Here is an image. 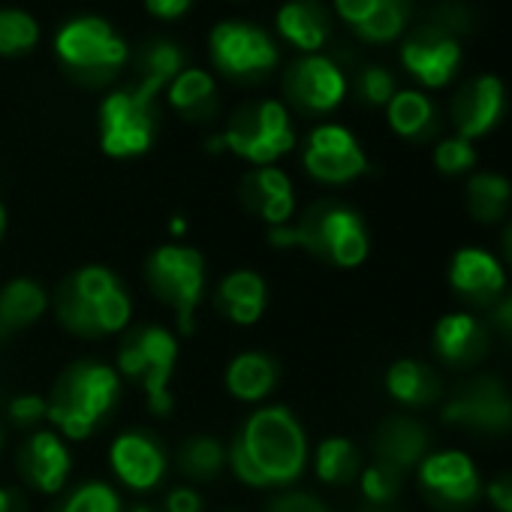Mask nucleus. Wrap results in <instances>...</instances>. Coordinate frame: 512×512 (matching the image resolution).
<instances>
[{"mask_svg": "<svg viewBox=\"0 0 512 512\" xmlns=\"http://www.w3.org/2000/svg\"><path fill=\"white\" fill-rule=\"evenodd\" d=\"M190 7V0H148V10L160 19H178Z\"/></svg>", "mask_w": 512, "mask_h": 512, "instance_id": "obj_46", "label": "nucleus"}, {"mask_svg": "<svg viewBox=\"0 0 512 512\" xmlns=\"http://www.w3.org/2000/svg\"><path fill=\"white\" fill-rule=\"evenodd\" d=\"M290 97L314 112H329L344 100L347 82L329 58H305L287 76Z\"/></svg>", "mask_w": 512, "mask_h": 512, "instance_id": "obj_14", "label": "nucleus"}, {"mask_svg": "<svg viewBox=\"0 0 512 512\" xmlns=\"http://www.w3.org/2000/svg\"><path fill=\"white\" fill-rule=\"evenodd\" d=\"M272 241L278 247H302L341 269H356L368 256V232L362 217L341 205H320L299 226H275Z\"/></svg>", "mask_w": 512, "mask_h": 512, "instance_id": "obj_2", "label": "nucleus"}, {"mask_svg": "<svg viewBox=\"0 0 512 512\" xmlns=\"http://www.w3.org/2000/svg\"><path fill=\"white\" fill-rule=\"evenodd\" d=\"M22 470L40 491H61L70 473V452L55 434H34L22 452Z\"/></svg>", "mask_w": 512, "mask_h": 512, "instance_id": "obj_21", "label": "nucleus"}, {"mask_svg": "<svg viewBox=\"0 0 512 512\" xmlns=\"http://www.w3.org/2000/svg\"><path fill=\"white\" fill-rule=\"evenodd\" d=\"M386 389L395 401L407 404V407H422L431 404L434 398H440V380L437 374L413 359H401L389 368L386 374Z\"/></svg>", "mask_w": 512, "mask_h": 512, "instance_id": "obj_23", "label": "nucleus"}, {"mask_svg": "<svg viewBox=\"0 0 512 512\" xmlns=\"http://www.w3.org/2000/svg\"><path fill=\"white\" fill-rule=\"evenodd\" d=\"M226 461V452L223 446L214 440V437H190L181 452H178V467L190 476V479H211L220 473Z\"/></svg>", "mask_w": 512, "mask_h": 512, "instance_id": "obj_30", "label": "nucleus"}, {"mask_svg": "<svg viewBox=\"0 0 512 512\" xmlns=\"http://www.w3.org/2000/svg\"><path fill=\"white\" fill-rule=\"evenodd\" d=\"M419 482L431 506L443 512H461L479 497V473L473 461L458 449L425 455L419 464Z\"/></svg>", "mask_w": 512, "mask_h": 512, "instance_id": "obj_7", "label": "nucleus"}, {"mask_svg": "<svg viewBox=\"0 0 512 512\" xmlns=\"http://www.w3.org/2000/svg\"><path fill=\"white\" fill-rule=\"evenodd\" d=\"M46 293L40 284L22 278L0 293V329H22L43 317Z\"/></svg>", "mask_w": 512, "mask_h": 512, "instance_id": "obj_26", "label": "nucleus"}, {"mask_svg": "<svg viewBox=\"0 0 512 512\" xmlns=\"http://www.w3.org/2000/svg\"><path fill=\"white\" fill-rule=\"evenodd\" d=\"M178 67H181V52L175 49V46H169V43H157L151 52H148V76H145V82L133 91L142 103H151L154 100V94L178 73Z\"/></svg>", "mask_w": 512, "mask_h": 512, "instance_id": "obj_32", "label": "nucleus"}, {"mask_svg": "<svg viewBox=\"0 0 512 512\" xmlns=\"http://www.w3.org/2000/svg\"><path fill=\"white\" fill-rule=\"evenodd\" d=\"M449 281L461 299L473 305H494L503 296V269L488 250L464 247L452 256Z\"/></svg>", "mask_w": 512, "mask_h": 512, "instance_id": "obj_13", "label": "nucleus"}, {"mask_svg": "<svg viewBox=\"0 0 512 512\" xmlns=\"http://www.w3.org/2000/svg\"><path fill=\"white\" fill-rule=\"evenodd\" d=\"M67 287H70L76 296H82L85 302H91V305H97V302H103L106 296H112L115 290H121L118 281H115V275H112L109 269H100V266L82 269Z\"/></svg>", "mask_w": 512, "mask_h": 512, "instance_id": "obj_36", "label": "nucleus"}, {"mask_svg": "<svg viewBox=\"0 0 512 512\" xmlns=\"http://www.w3.org/2000/svg\"><path fill=\"white\" fill-rule=\"evenodd\" d=\"M293 142L296 136L290 130V115L275 100L256 109H241L223 136V145H229L238 157H247L253 163L278 160L293 148Z\"/></svg>", "mask_w": 512, "mask_h": 512, "instance_id": "obj_6", "label": "nucleus"}, {"mask_svg": "<svg viewBox=\"0 0 512 512\" xmlns=\"http://www.w3.org/2000/svg\"><path fill=\"white\" fill-rule=\"evenodd\" d=\"M244 202L260 214L263 220L275 223V226H284L296 208V199H293V184L290 178L281 172V169H260L244 178Z\"/></svg>", "mask_w": 512, "mask_h": 512, "instance_id": "obj_20", "label": "nucleus"}, {"mask_svg": "<svg viewBox=\"0 0 512 512\" xmlns=\"http://www.w3.org/2000/svg\"><path fill=\"white\" fill-rule=\"evenodd\" d=\"M503 112V85L494 76H479L476 82L464 85V91L455 97L452 121L458 127L461 139H476L488 133Z\"/></svg>", "mask_w": 512, "mask_h": 512, "instance_id": "obj_15", "label": "nucleus"}, {"mask_svg": "<svg viewBox=\"0 0 512 512\" xmlns=\"http://www.w3.org/2000/svg\"><path fill=\"white\" fill-rule=\"evenodd\" d=\"M305 166L314 178L341 184V181L362 175L368 169V160L350 130H344L338 124H326L311 133V142L305 151Z\"/></svg>", "mask_w": 512, "mask_h": 512, "instance_id": "obj_11", "label": "nucleus"}, {"mask_svg": "<svg viewBox=\"0 0 512 512\" xmlns=\"http://www.w3.org/2000/svg\"><path fill=\"white\" fill-rule=\"evenodd\" d=\"M148 281L154 293L169 308H175L178 326L184 332H193V311L202 302V290H205L202 253L193 247H178V244L157 247L148 260Z\"/></svg>", "mask_w": 512, "mask_h": 512, "instance_id": "obj_5", "label": "nucleus"}, {"mask_svg": "<svg viewBox=\"0 0 512 512\" xmlns=\"http://www.w3.org/2000/svg\"><path fill=\"white\" fill-rule=\"evenodd\" d=\"M491 326L512 341V293L500 296L494 305H491Z\"/></svg>", "mask_w": 512, "mask_h": 512, "instance_id": "obj_43", "label": "nucleus"}, {"mask_svg": "<svg viewBox=\"0 0 512 512\" xmlns=\"http://www.w3.org/2000/svg\"><path fill=\"white\" fill-rule=\"evenodd\" d=\"M0 512H28V500L19 488H0Z\"/></svg>", "mask_w": 512, "mask_h": 512, "instance_id": "obj_47", "label": "nucleus"}, {"mask_svg": "<svg viewBox=\"0 0 512 512\" xmlns=\"http://www.w3.org/2000/svg\"><path fill=\"white\" fill-rule=\"evenodd\" d=\"M40 28L28 13L19 10H0V52L13 55V52H25L37 43Z\"/></svg>", "mask_w": 512, "mask_h": 512, "instance_id": "obj_33", "label": "nucleus"}, {"mask_svg": "<svg viewBox=\"0 0 512 512\" xmlns=\"http://www.w3.org/2000/svg\"><path fill=\"white\" fill-rule=\"evenodd\" d=\"M317 476L329 485H347L359 476V452L347 437H329L317 449Z\"/></svg>", "mask_w": 512, "mask_h": 512, "instance_id": "obj_28", "label": "nucleus"}, {"mask_svg": "<svg viewBox=\"0 0 512 512\" xmlns=\"http://www.w3.org/2000/svg\"><path fill=\"white\" fill-rule=\"evenodd\" d=\"M46 413H49V404L37 395H22L10 404V416L16 425H34V422L46 419Z\"/></svg>", "mask_w": 512, "mask_h": 512, "instance_id": "obj_40", "label": "nucleus"}, {"mask_svg": "<svg viewBox=\"0 0 512 512\" xmlns=\"http://www.w3.org/2000/svg\"><path fill=\"white\" fill-rule=\"evenodd\" d=\"M359 512H392L389 506H374V503H368V506H362Z\"/></svg>", "mask_w": 512, "mask_h": 512, "instance_id": "obj_48", "label": "nucleus"}, {"mask_svg": "<svg viewBox=\"0 0 512 512\" xmlns=\"http://www.w3.org/2000/svg\"><path fill=\"white\" fill-rule=\"evenodd\" d=\"M103 151L112 157H133L151 145V103H142L133 91L106 97L100 109Z\"/></svg>", "mask_w": 512, "mask_h": 512, "instance_id": "obj_9", "label": "nucleus"}, {"mask_svg": "<svg viewBox=\"0 0 512 512\" xmlns=\"http://www.w3.org/2000/svg\"><path fill=\"white\" fill-rule=\"evenodd\" d=\"M211 52L226 73H238V76L269 70L278 61V52L263 31L235 22L217 25L211 31Z\"/></svg>", "mask_w": 512, "mask_h": 512, "instance_id": "obj_12", "label": "nucleus"}, {"mask_svg": "<svg viewBox=\"0 0 512 512\" xmlns=\"http://www.w3.org/2000/svg\"><path fill=\"white\" fill-rule=\"evenodd\" d=\"M269 512H329V509L311 494H287V497H278Z\"/></svg>", "mask_w": 512, "mask_h": 512, "instance_id": "obj_42", "label": "nucleus"}, {"mask_svg": "<svg viewBox=\"0 0 512 512\" xmlns=\"http://www.w3.org/2000/svg\"><path fill=\"white\" fill-rule=\"evenodd\" d=\"M308 458L305 431L284 407L256 410L229 449V464L244 485H284L293 482Z\"/></svg>", "mask_w": 512, "mask_h": 512, "instance_id": "obj_1", "label": "nucleus"}, {"mask_svg": "<svg viewBox=\"0 0 512 512\" xmlns=\"http://www.w3.org/2000/svg\"><path fill=\"white\" fill-rule=\"evenodd\" d=\"M112 467L124 485H130L136 491H148L163 479L166 458L151 437L124 434L112 443Z\"/></svg>", "mask_w": 512, "mask_h": 512, "instance_id": "obj_16", "label": "nucleus"}, {"mask_svg": "<svg viewBox=\"0 0 512 512\" xmlns=\"http://www.w3.org/2000/svg\"><path fill=\"white\" fill-rule=\"evenodd\" d=\"M506 256H509V263H512V226L506 232Z\"/></svg>", "mask_w": 512, "mask_h": 512, "instance_id": "obj_49", "label": "nucleus"}, {"mask_svg": "<svg viewBox=\"0 0 512 512\" xmlns=\"http://www.w3.org/2000/svg\"><path fill=\"white\" fill-rule=\"evenodd\" d=\"M443 422L470 431L500 434L512 428V398L494 377H476L464 383L443 407Z\"/></svg>", "mask_w": 512, "mask_h": 512, "instance_id": "obj_8", "label": "nucleus"}, {"mask_svg": "<svg viewBox=\"0 0 512 512\" xmlns=\"http://www.w3.org/2000/svg\"><path fill=\"white\" fill-rule=\"evenodd\" d=\"M133 512H154V509H148V506H136Z\"/></svg>", "mask_w": 512, "mask_h": 512, "instance_id": "obj_51", "label": "nucleus"}, {"mask_svg": "<svg viewBox=\"0 0 512 512\" xmlns=\"http://www.w3.org/2000/svg\"><path fill=\"white\" fill-rule=\"evenodd\" d=\"M434 350L452 368H470L488 353V332L470 314H449L434 329Z\"/></svg>", "mask_w": 512, "mask_h": 512, "instance_id": "obj_17", "label": "nucleus"}, {"mask_svg": "<svg viewBox=\"0 0 512 512\" xmlns=\"http://www.w3.org/2000/svg\"><path fill=\"white\" fill-rule=\"evenodd\" d=\"M118 401V374L106 365H76L49 401V419L73 440H85Z\"/></svg>", "mask_w": 512, "mask_h": 512, "instance_id": "obj_3", "label": "nucleus"}, {"mask_svg": "<svg viewBox=\"0 0 512 512\" xmlns=\"http://www.w3.org/2000/svg\"><path fill=\"white\" fill-rule=\"evenodd\" d=\"M374 449H377L380 464L404 473V470L422 464V458L428 452V431L410 416H389L377 428Z\"/></svg>", "mask_w": 512, "mask_h": 512, "instance_id": "obj_18", "label": "nucleus"}, {"mask_svg": "<svg viewBox=\"0 0 512 512\" xmlns=\"http://www.w3.org/2000/svg\"><path fill=\"white\" fill-rule=\"evenodd\" d=\"M211 94H214V82H211V76L208 73H202V70H187V73H181L175 82H172V88H169V100H172V106H178V109H199L205 100H211Z\"/></svg>", "mask_w": 512, "mask_h": 512, "instance_id": "obj_34", "label": "nucleus"}, {"mask_svg": "<svg viewBox=\"0 0 512 512\" xmlns=\"http://www.w3.org/2000/svg\"><path fill=\"white\" fill-rule=\"evenodd\" d=\"M404 19H407L404 0H380V4L356 25V31H359V37H365L371 43H386L401 34Z\"/></svg>", "mask_w": 512, "mask_h": 512, "instance_id": "obj_31", "label": "nucleus"}, {"mask_svg": "<svg viewBox=\"0 0 512 512\" xmlns=\"http://www.w3.org/2000/svg\"><path fill=\"white\" fill-rule=\"evenodd\" d=\"M217 308L238 326H253L266 311V284L253 272H232L217 290Z\"/></svg>", "mask_w": 512, "mask_h": 512, "instance_id": "obj_22", "label": "nucleus"}, {"mask_svg": "<svg viewBox=\"0 0 512 512\" xmlns=\"http://www.w3.org/2000/svg\"><path fill=\"white\" fill-rule=\"evenodd\" d=\"M335 4H338V13H341L347 22L359 25V22L380 4V0H335Z\"/></svg>", "mask_w": 512, "mask_h": 512, "instance_id": "obj_45", "label": "nucleus"}, {"mask_svg": "<svg viewBox=\"0 0 512 512\" xmlns=\"http://www.w3.org/2000/svg\"><path fill=\"white\" fill-rule=\"evenodd\" d=\"M485 494L497 512H512V473H500L485 485Z\"/></svg>", "mask_w": 512, "mask_h": 512, "instance_id": "obj_41", "label": "nucleus"}, {"mask_svg": "<svg viewBox=\"0 0 512 512\" xmlns=\"http://www.w3.org/2000/svg\"><path fill=\"white\" fill-rule=\"evenodd\" d=\"M278 28L302 49H320L326 43V16L314 0H293L278 13Z\"/></svg>", "mask_w": 512, "mask_h": 512, "instance_id": "obj_25", "label": "nucleus"}, {"mask_svg": "<svg viewBox=\"0 0 512 512\" xmlns=\"http://www.w3.org/2000/svg\"><path fill=\"white\" fill-rule=\"evenodd\" d=\"M401 476H404V473H398V470H392V467L374 461V464L362 473V491H365L368 503H374V506L392 503V500L398 497V491H401Z\"/></svg>", "mask_w": 512, "mask_h": 512, "instance_id": "obj_35", "label": "nucleus"}, {"mask_svg": "<svg viewBox=\"0 0 512 512\" xmlns=\"http://www.w3.org/2000/svg\"><path fill=\"white\" fill-rule=\"evenodd\" d=\"M58 55L79 70H115L127 46L103 19H76L58 34Z\"/></svg>", "mask_w": 512, "mask_h": 512, "instance_id": "obj_10", "label": "nucleus"}, {"mask_svg": "<svg viewBox=\"0 0 512 512\" xmlns=\"http://www.w3.org/2000/svg\"><path fill=\"white\" fill-rule=\"evenodd\" d=\"M434 121L431 103L419 91H401L389 100V124L398 136H422Z\"/></svg>", "mask_w": 512, "mask_h": 512, "instance_id": "obj_29", "label": "nucleus"}, {"mask_svg": "<svg viewBox=\"0 0 512 512\" xmlns=\"http://www.w3.org/2000/svg\"><path fill=\"white\" fill-rule=\"evenodd\" d=\"M226 386L241 401H260V398H266L272 392V386H275V365H272V359H266L260 353H244V356L232 359V365L226 371Z\"/></svg>", "mask_w": 512, "mask_h": 512, "instance_id": "obj_24", "label": "nucleus"}, {"mask_svg": "<svg viewBox=\"0 0 512 512\" xmlns=\"http://www.w3.org/2000/svg\"><path fill=\"white\" fill-rule=\"evenodd\" d=\"M434 163H437L440 172L458 175V172H464V169H470V166L476 163V151H473V145H470L467 139L455 136V139H446V142L437 145Z\"/></svg>", "mask_w": 512, "mask_h": 512, "instance_id": "obj_38", "label": "nucleus"}, {"mask_svg": "<svg viewBox=\"0 0 512 512\" xmlns=\"http://www.w3.org/2000/svg\"><path fill=\"white\" fill-rule=\"evenodd\" d=\"M362 97L368 100V103H389L392 97H395V82H392V76L386 73V70H377V67H371V70H365V76H362Z\"/></svg>", "mask_w": 512, "mask_h": 512, "instance_id": "obj_39", "label": "nucleus"}, {"mask_svg": "<svg viewBox=\"0 0 512 512\" xmlns=\"http://www.w3.org/2000/svg\"><path fill=\"white\" fill-rule=\"evenodd\" d=\"M175 359H178V344L172 341V335L166 329H157V326L130 335L124 341V347L118 350V368L133 383L142 386L154 413H160V416L172 410L169 380L175 371Z\"/></svg>", "mask_w": 512, "mask_h": 512, "instance_id": "obj_4", "label": "nucleus"}, {"mask_svg": "<svg viewBox=\"0 0 512 512\" xmlns=\"http://www.w3.org/2000/svg\"><path fill=\"white\" fill-rule=\"evenodd\" d=\"M512 199V187L503 175L479 172L467 181V211L479 223H494L506 214V205Z\"/></svg>", "mask_w": 512, "mask_h": 512, "instance_id": "obj_27", "label": "nucleus"}, {"mask_svg": "<svg viewBox=\"0 0 512 512\" xmlns=\"http://www.w3.org/2000/svg\"><path fill=\"white\" fill-rule=\"evenodd\" d=\"M404 67L428 88H440L452 79L455 67H458V58H461V49L455 40L449 37H440V34H419L413 37L404 52Z\"/></svg>", "mask_w": 512, "mask_h": 512, "instance_id": "obj_19", "label": "nucleus"}, {"mask_svg": "<svg viewBox=\"0 0 512 512\" xmlns=\"http://www.w3.org/2000/svg\"><path fill=\"white\" fill-rule=\"evenodd\" d=\"M166 512H202V497L193 488H175L166 497Z\"/></svg>", "mask_w": 512, "mask_h": 512, "instance_id": "obj_44", "label": "nucleus"}, {"mask_svg": "<svg viewBox=\"0 0 512 512\" xmlns=\"http://www.w3.org/2000/svg\"><path fill=\"white\" fill-rule=\"evenodd\" d=\"M61 512H121L118 494L103 482H88L79 488Z\"/></svg>", "mask_w": 512, "mask_h": 512, "instance_id": "obj_37", "label": "nucleus"}, {"mask_svg": "<svg viewBox=\"0 0 512 512\" xmlns=\"http://www.w3.org/2000/svg\"><path fill=\"white\" fill-rule=\"evenodd\" d=\"M4 229H7V211H4V205H0V235H4Z\"/></svg>", "mask_w": 512, "mask_h": 512, "instance_id": "obj_50", "label": "nucleus"}]
</instances>
